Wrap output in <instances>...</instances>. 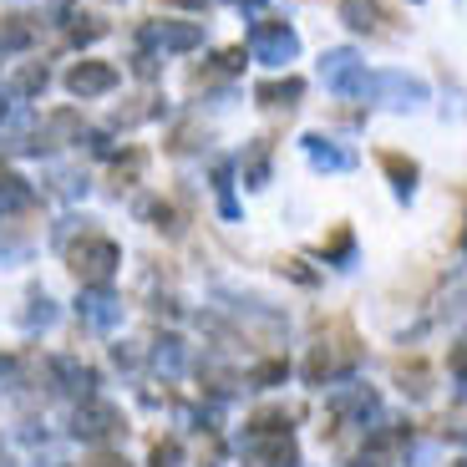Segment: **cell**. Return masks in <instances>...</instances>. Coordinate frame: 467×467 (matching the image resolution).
Returning a JSON list of instances; mask_svg holds the SVG:
<instances>
[{
    "label": "cell",
    "mask_w": 467,
    "mask_h": 467,
    "mask_svg": "<svg viewBox=\"0 0 467 467\" xmlns=\"http://www.w3.org/2000/svg\"><path fill=\"white\" fill-rule=\"evenodd\" d=\"M346 16H350V26H376V5H371V0H350Z\"/></svg>",
    "instance_id": "7a4b0ae2"
},
{
    "label": "cell",
    "mask_w": 467,
    "mask_h": 467,
    "mask_svg": "<svg viewBox=\"0 0 467 467\" xmlns=\"http://www.w3.org/2000/svg\"><path fill=\"white\" fill-rule=\"evenodd\" d=\"M249 467H295V447L285 442V437H275V442H254L249 447Z\"/></svg>",
    "instance_id": "6da1fadb"
}]
</instances>
